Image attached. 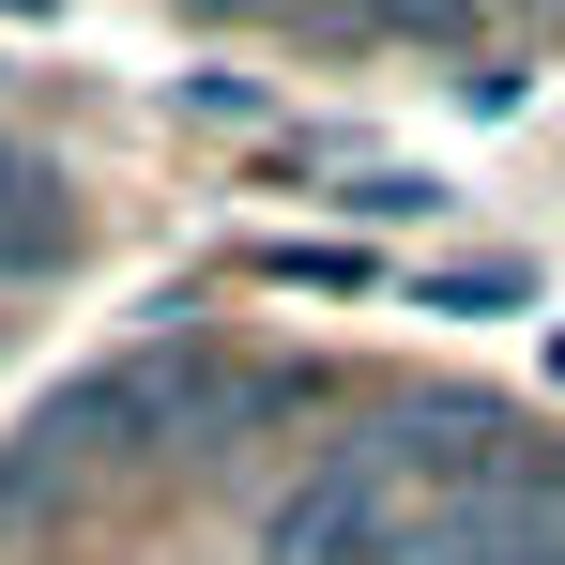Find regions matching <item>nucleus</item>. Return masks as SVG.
<instances>
[{
  "mask_svg": "<svg viewBox=\"0 0 565 565\" xmlns=\"http://www.w3.org/2000/svg\"><path fill=\"white\" fill-rule=\"evenodd\" d=\"M504 473H535V444H504L489 397H413V413L352 428V444L260 520V565H413V535H428L444 504H473V489H504Z\"/></svg>",
  "mask_w": 565,
  "mask_h": 565,
  "instance_id": "1",
  "label": "nucleus"
},
{
  "mask_svg": "<svg viewBox=\"0 0 565 565\" xmlns=\"http://www.w3.org/2000/svg\"><path fill=\"white\" fill-rule=\"evenodd\" d=\"M199 413H214V367H199L184 337H153V352H107V367H77L46 413H31V444L62 473H93V459H153V444H184Z\"/></svg>",
  "mask_w": 565,
  "mask_h": 565,
  "instance_id": "2",
  "label": "nucleus"
},
{
  "mask_svg": "<svg viewBox=\"0 0 565 565\" xmlns=\"http://www.w3.org/2000/svg\"><path fill=\"white\" fill-rule=\"evenodd\" d=\"M62 260H77V199H62V169L0 153V276H62Z\"/></svg>",
  "mask_w": 565,
  "mask_h": 565,
  "instance_id": "3",
  "label": "nucleus"
},
{
  "mask_svg": "<svg viewBox=\"0 0 565 565\" xmlns=\"http://www.w3.org/2000/svg\"><path fill=\"white\" fill-rule=\"evenodd\" d=\"M46 504H62V459H46V444L15 428V444H0V551H15V535H31Z\"/></svg>",
  "mask_w": 565,
  "mask_h": 565,
  "instance_id": "4",
  "label": "nucleus"
},
{
  "mask_svg": "<svg viewBox=\"0 0 565 565\" xmlns=\"http://www.w3.org/2000/svg\"><path fill=\"white\" fill-rule=\"evenodd\" d=\"M0 15H62V0H0Z\"/></svg>",
  "mask_w": 565,
  "mask_h": 565,
  "instance_id": "5",
  "label": "nucleus"
},
{
  "mask_svg": "<svg viewBox=\"0 0 565 565\" xmlns=\"http://www.w3.org/2000/svg\"><path fill=\"white\" fill-rule=\"evenodd\" d=\"M397 15H459V0H397Z\"/></svg>",
  "mask_w": 565,
  "mask_h": 565,
  "instance_id": "6",
  "label": "nucleus"
}]
</instances>
